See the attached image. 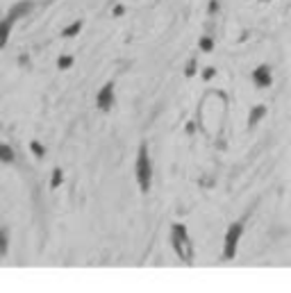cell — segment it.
I'll list each match as a JSON object with an SVG mask.
<instances>
[{"instance_id":"1","label":"cell","mask_w":291,"mask_h":293,"mask_svg":"<svg viewBox=\"0 0 291 293\" xmlns=\"http://www.w3.org/2000/svg\"><path fill=\"white\" fill-rule=\"evenodd\" d=\"M171 243H173V250L182 259L184 264H194V243L189 239V232L182 223H175L171 228Z\"/></svg>"},{"instance_id":"2","label":"cell","mask_w":291,"mask_h":293,"mask_svg":"<svg viewBox=\"0 0 291 293\" xmlns=\"http://www.w3.org/2000/svg\"><path fill=\"white\" fill-rule=\"evenodd\" d=\"M32 0H23V2H18V5H14L12 9H9V14H7V18H2L0 21V50L7 46V41H9V32H12V25L16 23L18 18L28 16V14L32 12Z\"/></svg>"},{"instance_id":"3","label":"cell","mask_w":291,"mask_h":293,"mask_svg":"<svg viewBox=\"0 0 291 293\" xmlns=\"http://www.w3.org/2000/svg\"><path fill=\"white\" fill-rule=\"evenodd\" d=\"M150 180H153V162H150L148 143L143 141L137 153V182H139L141 194H148L150 191Z\"/></svg>"},{"instance_id":"4","label":"cell","mask_w":291,"mask_h":293,"mask_svg":"<svg viewBox=\"0 0 291 293\" xmlns=\"http://www.w3.org/2000/svg\"><path fill=\"white\" fill-rule=\"evenodd\" d=\"M244 234V221H237L232 223L226 232V241H223V257L226 259H232L237 255V246H239V239Z\"/></svg>"},{"instance_id":"5","label":"cell","mask_w":291,"mask_h":293,"mask_svg":"<svg viewBox=\"0 0 291 293\" xmlns=\"http://www.w3.org/2000/svg\"><path fill=\"white\" fill-rule=\"evenodd\" d=\"M96 105H98L100 112H109V109L114 107V84L112 82H107L100 89V94H98V98H96Z\"/></svg>"},{"instance_id":"6","label":"cell","mask_w":291,"mask_h":293,"mask_svg":"<svg viewBox=\"0 0 291 293\" xmlns=\"http://www.w3.org/2000/svg\"><path fill=\"white\" fill-rule=\"evenodd\" d=\"M253 82L257 89H268L273 84V75H271V68L268 66H257L253 70Z\"/></svg>"},{"instance_id":"7","label":"cell","mask_w":291,"mask_h":293,"mask_svg":"<svg viewBox=\"0 0 291 293\" xmlns=\"http://www.w3.org/2000/svg\"><path fill=\"white\" fill-rule=\"evenodd\" d=\"M14 159H16L14 148L7 146V143H0V162H2V164H14Z\"/></svg>"},{"instance_id":"8","label":"cell","mask_w":291,"mask_h":293,"mask_svg":"<svg viewBox=\"0 0 291 293\" xmlns=\"http://www.w3.org/2000/svg\"><path fill=\"white\" fill-rule=\"evenodd\" d=\"M264 116H266V107H264V105H257L255 109H253V112H250L248 125H250V128H255V125L259 123V118H264Z\"/></svg>"},{"instance_id":"9","label":"cell","mask_w":291,"mask_h":293,"mask_svg":"<svg viewBox=\"0 0 291 293\" xmlns=\"http://www.w3.org/2000/svg\"><path fill=\"white\" fill-rule=\"evenodd\" d=\"M7 246H9V232L5 228H0V259L5 257Z\"/></svg>"},{"instance_id":"10","label":"cell","mask_w":291,"mask_h":293,"mask_svg":"<svg viewBox=\"0 0 291 293\" xmlns=\"http://www.w3.org/2000/svg\"><path fill=\"white\" fill-rule=\"evenodd\" d=\"M80 30H82V23H80V21H75V23L68 25V28H66L64 32H62V34H64L66 39H71V36H75L77 32H80Z\"/></svg>"},{"instance_id":"11","label":"cell","mask_w":291,"mask_h":293,"mask_svg":"<svg viewBox=\"0 0 291 293\" xmlns=\"http://www.w3.org/2000/svg\"><path fill=\"white\" fill-rule=\"evenodd\" d=\"M212 48H214V41H212V36H202V39H200V50H202V53H209Z\"/></svg>"},{"instance_id":"12","label":"cell","mask_w":291,"mask_h":293,"mask_svg":"<svg viewBox=\"0 0 291 293\" xmlns=\"http://www.w3.org/2000/svg\"><path fill=\"white\" fill-rule=\"evenodd\" d=\"M30 148H32V153H34L36 157H43V153H46V150H43V146L39 143V141H32Z\"/></svg>"},{"instance_id":"13","label":"cell","mask_w":291,"mask_h":293,"mask_svg":"<svg viewBox=\"0 0 291 293\" xmlns=\"http://www.w3.org/2000/svg\"><path fill=\"white\" fill-rule=\"evenodd\" d=\"M73 64V57H60V62H57V66H60V70H66L68 66Z\"/></svg>"},{"instance_id":"14","label":"cell","mask_w":291,"mask_h":293,"mask_svg":"<svg viewBox=\"0 0 291 293\" xmlns=\"http://www.w3.org/2000/svg\"><path fill=\"white\" fill-rule=\"evenodd\" d=\"M50 184H53V189H55V187H60V184H62V170H60V168H57V170L53 173V182H50Z\"/></svg>"},{"instance_id":"15","label":"cell","mask_w":291,"mask_h":293,"mask_svg":"<svg viewBox=\"0 0 291 293\" xmlns=\"http://www.w3.org/2000/svg\"><path fill=\"white\" fill-rule=\"evenodd\" d=\"M194 73H196V62H194V59H191L189 64H187V75H194Z\"/></svg>"},{"instance_id":"16","label":"cell","mask_w":291,"mask_h":293,"mask_svg":"<svg viewBox=\"0 0 291 293\" xmlns=\"http://www.w3.org/2000/svg\"><path fill=\"white\" fill-rule=\"evenodd\" d=\"M123 12H125L123 5H116V7H114V16H123Z\"/></svg>"},{"instance_id":"17","label":"cell","mask_w":291,"mask_h":293,"mask_svg":"<svg viewBox=\"0 0 291 293\" xmlns=\"http://www.w3.org/2000/svg\"><path fill=\"white\" fill-rule=\"evenodd\" d=\"M209 77H214V68H207V70H205V80H209Z\"/></svg>"}]
</instances>
